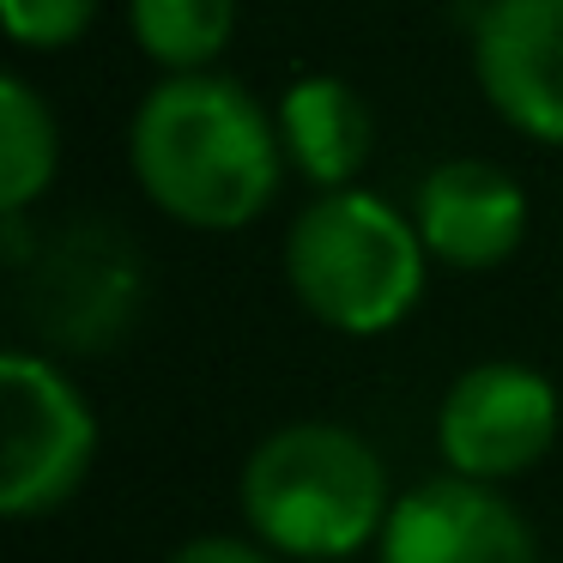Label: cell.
Instances as JSON below:
<instances>
[{"label": "cell", "mask_w": 563, "mask_h": 563, "mask_svg": "<svg viewBox=\"0 0 563 563\" xmlns=\"http://www.w3.org/2000/svg\"><path fill=\"white\" fill-rule=\"evenodd\" d=\"M128 176L170 224L231 236L267 219L291 164L273 103H261L243 79L207 67V74H164L134 103Z\"/></svg>", "instance_id": "1"}, {"label": "cell", "mask_w": 563, "mask_h": 563, "mask_svg": "<svg viewBox=\"0 0 563 563\" xmlns=\"http://www.w3.org/2000/svg\"><path fill=\"white\" fill-rule=\"evenodd\" d=\"M388 461L364 430L340 418L273 424L236 473L243 533H255L285 563H345L369 558L394 515Z\"/></svg>", "instance_id": "2"}, {"label": "cell", "mask_w": 563, "mask_h": 563, "mask_svg": "<svg viewBox=\"0 0 563 563\" xmlns=\"http://www.w3.org/2000/svg\"><path fill=\"white\" fill-rule=\"evenodd\" d=\"M279 267L297 309L316 328L340 333V340H382L412 321L437 261H430L412 212L352 183L321 188L291 212Z\"/></svg>", "instance_id": "3"}, {"label": "cell", "mask_w": 563, "mask_h": 563, "mask_svg": "<svg viewBox=\"0 0 563 563\" xmlns=\"http://www.w3.org/2000/svg\"><path fill=\"white\" fill-rule=\"evenodd\" d=\"M98 406L74 382V369L43 345L0 352V515L7 521H49L98 466Z\"/></svg>", "instance_id": "4"}, {"label": "cell", "mask_w": 563, "mask_h": 563, "mask_svg": "<svg viewBox=\"0 0 563 563\" xmlns=\"http://www.w3.org/2000/svg\"><path fill=\"white\" fill-rule=\"evenodd\" d=\"M437 461L442 473L503 485L539 473L563 437V394L527 357H478L437 400Z\"/></svg>", "instance_id": "5"}, {"label": "cell", "mask_w": 563, "mask_h": 563, "mask_svg": "<svg viewBox=\"0 0 563 563\" xmlns=\"http://www.w3.org/2000/svg\"><path fill=\"white\" fill-rule=\"evenodd\" d=\"M19 279H25L31 333L55 357L110 352L146 303V261L103 219H79L43 236L37 255L19 267Z\"/></svg>", "instance_id": "6"}, {"label": "cell", "mask_w": 563, "mask_h": 563, "mask_svg": "<svg viewBox=\"0 0 563 563\" xmlns=\"http://www.w3.org/2000/svg\"><path fill=\"white\" fill-rule=\"evenodd\" d=\"M369 563H545L539 533L503 485L461 473L418 478L394 497Z\"/></svg>", "instance_id": "7"}, {"label": "cell", "mask_w": 563, "mask_h": 563, "mask_svg": "<svg viewBox=\"0 0 563 563\" xmlns=\"http://www.w3.org/2000/svg\"><path fill=\"white\" fill-rule=\"evenodd\" d=\"M473 79L509 134L563 152V0H485Z\"/></svg>", "instance_id": "8"}, {"label": "cell", "mask_w": 563, "mask_h": 563, "mask_svg": "<svg viewBox=\"0 0 563 563\" xmlns=\"http://www.w3.org/2000/svg\"><path fill=\"white\" fill-rule=\"evenodd\" d=\"M412 224L424 236L430 261L449 273H497L521 255L533 231V200L521 176L497 158H442L412 188Z\"/></svg>", "instance_id": "9"}, {"label": "cell", "mask_w": 563, "mask_h": 563, "mask_svg": "<svg viewBox=\"0 0 563 563\" xmlns=\"http://www.w3.org/2000/svg\"><path fill=\"white\" fill-rule=\"evenodd\" d=\"M273 122H279L291 176H303L316 195L321 188H352L376 152V110L340 74H297L273 98Z\"/></svg>", "instance_id": "10"}, {"label": "cell", "mask_w": 563, "mask_h": 563, "mask_svg": "<svg viewBox=\"0 0 563 563\" xmlns=\"http://www.w3.org/2000/svg\"><path fill=\"white\" fill-rule=\"evenodd\" d=\"M243 25V0H128V37L158 74H207Z\"/></svg>", "instance_id": "11"}, {"label": "cell", "mask_w": 563, "mask_h": 563, "mask_svg": "<svg viewBox=\"0 0 563 563\" xmlns=\"http://www.w3.org/2000/svg\"><path fill=\"white\" fill-rule=\"evenodd\" d=\"M62 170V122L25 74L0 79V219L31 212Z\"/></svg>", "instance_id": "12"}, {"label": "cell", "mask_w": 563, "mask_h": 563, "mask_svg": "<svg viewBox=\"0 0 563 563\" xmlns=\"http://www.w3.org/2000/svg\"><path fill=\"white\" fill-rule=\"evenodd\" d=\"M98 7L103 0H0V25H7L13 49L55 55V49H74L98 25Z\"/></svg>", "instance_id": "13"}, {"label": "cell", "mask_w": 563, "mask_h": 563, "mask_svg": "<svg viewBox=\"0 0 563 563\" xmlns=\"http://www.w3.org/2000/svg\"><path fill=\"white\" fill-rule=\"evenodd\" d=\"M164 563H285V558L267 551L255 533H195L183 545H170Z\"/></svg>", "instance_id": "14"}]
</instances>
